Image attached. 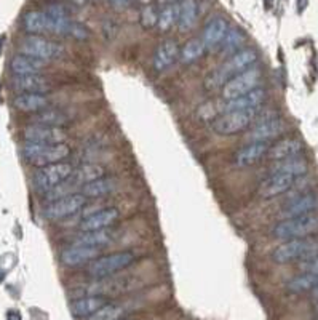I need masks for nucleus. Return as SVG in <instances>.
I'll return each mask as SVG.
<instances>
[{"label": "nucleus", "mask_w": 318, "mask_h": 320, "mask_svg": "<svg viewBox=\"0 0 318 320\" xmlns=\"http://www.w3.org/2000/svg\"><path fill=\"white\" fill-rule=\"evenodd\" d=\"M22 154H24L26 160L34 167L42 168L47 165L60 164L64 162L69 154H71V148L66 143L61 144H37V143H27L22 148Z\"/></svg>", "instance_id": "f03ea898"}, {"label": "nucleus", "mask_w": 318, "mask_h": 320, "mask_svg": "<svg viewBox=\"0 0 318 320\" xmlns=\"http://www.w3.org/2000/svg\"><path fill=\"white\" fill-rule=\"evenodd\" d=\"M298 178L290 174H269V178L259 186V195L262 199H272V197L281 195L290 191Z\"/></svg>", "instance_id": "dca6fc26"}, {"label": "nucleus", "mask_w": 318, "mask_h": 320, "mask_svg": "<svg viewBox=\"0 0 318 320\" xmlns=\"http://www.w3.org/2000/svg\"><path fill=\"white\" fill-rule=\"evenodd\" d=\"M179 45L175 42V40H165L159 45L157 51L154 55V67L155 71H165L170 66L176 63V60H179Z\"/></svg>", "instance_id": "412c9836"}, {"label": "nucleus", "mask_w": 318, "mask_h": 320, "mask_svg": "<svg viewBox=\"0 0 318 320\" xmlns=\"http://www.w3.org/2000/svg\"><path fill=\"white\" fill-rule=\"evenodd\" d=\"M317 208H318V195L309 192V194L299 195L288 203V205L283 208L281 216L285 219L304 216V214H312V212H315Z\"/></svg>", "instance_id": "a211bd4d"}, {"label": "nucleus", "mask_w": 318, "mask_h": 320, "mask_svg": "<svg viewBox=\"0 0 318 320\" xmlns=\"http://www.w3.org/2000/svg\"><path fill=\"white\" fill-rule=\"evenodd\" d=\"M3 40H5V36H0V51H2V45H3Z\"/></svg>", "instance_id": "a18cd8bd"}, {"label": "nucleus", "mask_w": 318, "mask_h": 320, "mask_svg": "<svg viewBox=\"0 0 318 320\" xmlns=\"http://www.w3.org/2000/svg\"><path fill=\"white\" fill-rule=\"evenodd\" d=\"M307 173V164L300 157H293V159L277 162L275 167L270 170V174H290V176L299 178Z\"/></svg>", "instance_id": "2f4dec72"}, {"label": "nucleus", "mask_w": 318, "mask_h": 320, "mask_svg": "<svg viewBox=\"0 0 318 320\" xmlns=\"http://www.w3.org/2000/svg\"><path fill=\"white\" fill-rule=\"evenodd\" d=\"M302 149L304 146L299 139L286 138L269 146V150H267V154H265V157L274 162H281V160L293 159V157H299V154L302 152Z\"/></svg>", "instance_id": "6ab92c4d"}, {"label": "nucleus", "mask_w": 318, "mask_h": 320, "mask_svg": "<svg viewBox=\"0 0 318 320\" xmlns=\"http://www.w3.org/2000/svg\"><path fill=\"white\" fill-rule=\"evenodd\" d=\"M3 278H5V271H2V269H0V282H2Z\"/></svg>", "instance_id": "49530a36"}, {"label": "nucleus", "mask_w": 318, "mask_h": 320, "mask_svg": "<svg viewBox=\"0 0 318 320\" xmlns=\"http://www.w3.org/2000/svg\"><path fill=\"white\" fill-rule=\"evenodd\" d=\"M197 16H199V7L195 0H182L181 3H178V27L181 32L194 27Z\"/></svg>", "instance_id": "c756f323"}, {"label": "nucleus", "mask_w": 318, "mask_h": 320, "mask_svg": "<svg viewBox=\"0 0 318 320\" xmlns=\"http://www.w3.org/2000/svg\"><path fill=\"white\" fill-rule=\"evenodd\" d=\"M259 109L250 110H232V112H222L219 117L213 120V131L222 136H232L245 131L254 119L258 117Z\"/></svg>", "instance_id": "423d86ee"}, {"label": "nucleus", "mask_w": 318, "mask_h": 320, "mask_svg": "<svg viewBox=\"0 0 318 320\" xmlns=\"http://www.w3.org/2000/svg\"><path fill=\"white\" fill-rule=\"evenodd\" d=\"M101 256V248L85 247V245H72L61 252V263L67 267H79L86 263H91Z\"/></svg>", "instance_id": "ddd939ff"}, {"label": "nucleus", "mask_w": 318, "mask_h": 320, "mask_svg": "<svg viewBox=\"0 0 318 320\" xmlns=\"http://www.w3.org/2000/svg\"><path fill=\"white\" fill-rule=\"evenodd\" d=\"M123 307L114 302H107L101 309H98L93 316H90L88 320H120L123 316Z\"/></svg>", "instance_id": "e433bc0d"}, {"label": "nucleus", "mask_w": 318, "mask_h": 320, "mask_svg": "<svg viewBox=\"0 0 318 320\" xmlns=\"http://www.w3.org/2000/svg\"><path fill=\"white\" fill-rule=\"evenodd\" d=\"M175 24H178V3H170L159 13L157 26L161 32H168Z\"/></svg>", "instance_id": "c9c22d12"}, {"label": "nucleus", "mask_w": 318, "mask_h": 320, "mask_svg": "<svg viewBox=\"0 0 318 320\" xmlns=\"http://www.w3.org/2000/svg\"><path fill=\"white\" fill-rule=\"evenodd\" d=\"M13 86L20 93H37V95H45L53 90V84L40 74L16 75L13 79Z\"/></svg>", "instance_id": "f3484780"}, {"label": "nucleus", "mask_w": 318, "mask_h": 320, "mask_svg": "<svg viewBox=\"0 0 318 320\" xmlns=\"http://www.w3.org/2000/svg\"><path fill=\"white\" fill-rule=\"evenodd\" d=\"M21 55L36 58L40 61H50L56 60L62 55V46L60 43H55L51 40H47L40 36H31L22 40L21 43Z\"/></svg>", "instance_id": "1a4fd4ad"}, {"label": "nucleus", "mask_w": 318, "mask_h": 320, "mask_svg": "<svg viewBox=\"0 0 318 320\" xmlns=\"http://www.w3.org/2000/svg\"><path fill=\"white\" fill-rule=\"evenodd\" d=\"M314 298H315V299L318 301V287H317V288L314 290Z\"/></svg>", "instance_id": "de8ad7c7"}, {"label": "nucleus", "mask_w": 318, "mask_h": 320, "mask_svg": "<svg viewBox=\"0 0 318 320\" xmlns=\"http://www.w3.org/2000/svg\"><path fill=\"white\" fill-rule=\"evenodd\" d=\"M227 31H229L227 21L221 18V16L213 18L208 22L203 31V37H201V42L205 45V51H211L213 53V51L221 50V45L224 42Z\"/></svg>", "instance_id": "4468645a"}, {"label": "nucleus", "mask_w": 318, "mask_h": 320, "mask_svg": "<svg viewBox=\"0 0 318 320\" xmlns=\"http://www.w3.org/2000/svg\"><path fill=\"white\" fill-rule=\"evenodd\" d=\"M272 5H274V0H264V7L265 8H272Z\"/></svg>", "instance_id": "c03bdc74"}, {"label": "nucleus", "mask_w": 318, "mask_h": 320, "mask_svg": "<svg viewBox=\"0 0 318 320\" xmlns=\"http://www.w3.org/2000/svg\"><path fill=\"white\" fill-rule=\"evenodd\" d=\"M115 234L111 229L102 231H90V232H80L75 237V245H85V247H95V248H104L114 242Z\"/></svg>", "instance_id": "a878e982"}, {"label": "nucleus", "mask_w": 318, "mask_h": 320, "mask_svg": "<svg viewBox=\"0 0 318 320\" xmlns=\"http://www.w3.org/2000/svg\"><path fill=\"white\" fill-rule=\"evenodd\" d=\"M104 304H107V299L104 296H96V295H91V296H85V298H79L72 301L71 304V312L74 317L77 319H88L90 316L101 309Z\"/></svg>", "instance_id": "393cba45"}, {"label": "nucleus", "mask_w": 318, "mask_h": 320, "mask_svg": "<svg viewBox=\"0 0 318 320\" xmlns=\"http://www.w3.org/2000/svg\"><path fill=\"white\" fill-rule=\"evenodd\" d=\"M71 122L69 115L61 109H45L40 112L32 115V124L34 125H45V127H56L61 128Z\"/></svg>", "instance_id": "7c9ffc66"}, {"label": "nucleus", "mask_w": 318, "mask_h": 320, "mask_svg": "<svg viewBox=\"0 0 318 320\" xmlns=\"http://www.w3.org/2000/svg\"><path fill=\"white\" fill-rule=\"evenodd\" d=\"M22 27L32 36H40L43 32H51V22L45 11H27L22 16Z\"/></svg>", "instance_id": "bb28decb"}, {"label": "nucleus", "mask_w": 318, "mask_h": 320, "mask_svg": "<svg viewBox=\"0 0 318 320\" xmlns=\"http://www.w3.org/2000/svg\"><path fill=\"white\" fill-rule=\"evenodd\" d=\"M86 205V199L77 192V194L62 197V199H58L55 202H50L47 207H45L43 214L45 218L50 221H60L64 219L67 216H72V214L79 213L82 208Z\"/></svg>", "instance_id": "9d476101"}, {"label": "nucleus", "mask_w": 318, "mask_h": 320, "mask_svg": "<svg viewBox=\"0 0 318 320\" xmlns=\"http://www.w3.org/2000/svg\"><path fill=\"white\" fill-rule=\"evenodd\" d=\"M67 36H72L74 39L77 40H85L90 37V31L88 27L80 24V22H74L71 21V26H69V31H67Z\"/></svg>", "instance_id": "58836bf2"}, {"label": "nucleus", "mask_w": 318, "mask_h": 320, "mask_svg": "<svg viewBox=\"0 0 318 320\" xmlns=\"http://www.w3.org/2000/svg\"><path fill=\"white\" fill-rule=\"evenodd\" d=\"M243 42H245L243 32H241L240 29H237V27H234V29L229 27L227 34H225L224 42L221 45V50L227 55H235V53H238V51H240Z\"/></svg>", "instance_id": "f704fd0d"}, {"label": "nucleus", "mask_w": 318, "mask_h": 320, "mask_svg": "<svg viewBox=\"0 0 318 320\" xmlns=\"http://www.w3.org/2000/svg\"><path fill=\"white\" fill-rule=\"evenodd\" d=\"M315 309H317V312H318V304H317V307H315Z\"/></svg>", "instance_id": "3c124183"}, {"label": "nucleus", "mask_w": 318, "mask_h": 320, "mask_svg": "<svg viewBox=\"0 0 318 320\" xmlns=\"http://www.w3.org/2000/svg\"><path fill=\"white\" fill-rule=\"evenodd\" d=\"M318 256V238H294L286 240L275 248L274 259L277 263H291V261H310Z\"/></svg>", "instance_id": "7ed1b4c3"}, {"label": "nucleus", "mask_w": 318, "mask_h": 320, "mask_svg": "<svg viewBox=\"0 0 318 320\" xmlns=\"http://www.w3.org/2000/svg\"><path fill=\"white\" fill-rule=\"evenodd\" d=\"M161 2H166V3H173V2H176V0H161Z\"/></svg>", "instance_id": "09e8293b"}, {"label": "nucleus", "mask_w": 318, "mask_h": 320, "mask_svg": "<svg viewBox=\"0 0 318 320\" xmlns=\"http://www.w3.org/2000/svg\"><path fill=\"white\" fill-rule=\"evenodd\" d=\"M318 232V214H304L298 218H288L275 226L274 234L281 240L305 238Z\"/></svg>", "instance_id": "39448f33"}, {"label": "nucleus", "mask_w": 318, "mask_h": 320, "mask_svg": "<svg viewBox=\"0 0 318 320\" xmlns=\"http://www.w3.org/2000/svg\"><path fill=\"white\" fill-rule=\"evenodd\" d=\"M11 72L15 75H34L40 74L43 69V61L26 55H16L10 63Z\"/></svg>", "instance_id": "c85d7f7f"}, {"label": "nucleus", "mask_w": 318, "mask_h": 320, "mask_svg": "<svg viewBox=\"0 0 318 320\" xmlns=\"http://www.w3.org/2000/svg\"><path fill=\"white\" fill-rule=\"evenodd\" d=\"M318 287V276L305 272L302 276L294 277L293 280L288 282V290L293 293H302L309 292V290H315Z\"/></svg>", "instance_id": "72a5a7b5"}, {"label": "nucleus", "mask_w": 318, "mask_h": 320, "mask_svg": "<svg viewBox=\"0 0 318 320\" xmlns=\"http://www.w3.org/2000/svg\"><path fill=\"white\" fill-rule=\"evenodd\" d=\"M13 106L21 112L37 114L40 110L48 109L50 100L47 95H37V93H21L15 98Z\"/></svg>", "instance_id": "b1692460"}, {"label": "nucleus", "mask_w": 318, "mask_h": 320, "mask_svg": "<svg viewBox=\"0 0 318 320\" xmlns=\"http://www.w3.org/2000/svg\"><path fill=\"white\" fill-rule=\"evenodd\" d=\"M205 53V45L201 42V39H190L179 51V60L184 64H190L201 58Z\"/></svg>", "instance_id": "473e14b6"}, {"label": "nucleus", "mask_w": 318, "mask_h": 320, "mask_svg": "<svg viewBox=\"0 0 318 320\" xmlns=\"http://www.w3.org/2000/svg\"><path fill=\"white\" fill-rule=\"evenodd\" d=\"M258 61V53L251 48L240 50L238 53H235L229 58L224 64H221L216 71H213L208 77L205 79L203 86L208 91H213L216 88H222V86L232 80L235 75L241 74L246 69L254 66V63Z\"/></svg>", "instance_id": "f257e3e1"}, {"label": "nucleus", "mask_w": 318, "mask_h": 320, "mask_svg": "<svg viewBox=\"0 0 318 320\" xmlns=\"http://www.w3.org/2000/svg\"><path fill=\"white\" fill-rule=\"evenodd\" d=\"M115 188H117L115 179L102 176L99 179H95V181L85 184L83 188L80 189V194H82L85 199H101V197H106L111 194V192H114Z\"/></svg>", "instance_id": "cd10ccee"}, {"label": "nucleus", "mask_w": 318, "mask_h": 320, "mask_svg": "<svg viewBox=\"0 0 318 320\" xmlns=\"http://www.w3.org/2000/svg\"><path fill=\"white\" fill-rule=\"evenodd\" d=\"M7 320H21V314L18 311H8Z\"/></svg>", "instance_id": "79ce46f5"}, {"label": "nucleus", "mask_w": 318, "mask_h": 320, "mask_svg": "<svg viewBox=\"0 0 318 320\" xmlns=\"http://www.w3.org/2000/svg\"><path fill=\"white\" fill-rule=\"evenodd\" d=\"M74 171V167L67 162H60V164L47 165L42 168H37V171L34 173L32 183L34 188L39 192L47 194L48 191L55 189L56 186H60L62 181L71 176V173Z\"/></svg>", "instance_id": "0eeeda50"}, {"label": "nucleus", "mask_w": 318, "mask_h": 320, "mask_svg": "<svg viewBox=\"0 0 318 320\" xmlns=\"http://www.w3.org/2000/svg\"><path fill=\"white\" fill-rule=\"evenodd\" d=\"M302 269L310 272V274H317L318 276V256H317V258H314V259L302 263Z\"/></svg>", "instance_id": "ea45409f"}, {"label": "nucleus", "mask_w": 318, "mask_h": 320, "mask_svg": "<svg viewBox=\"0 0 318 320\" xmlns=\"http://www.w3.org/2000/svg\"><path fill=\"white\" fill-rule=\"evenodd\" d=\"M142 2H146V3H147V2H149V0H142Z\"/></svg>", "instance_id": "8fccbe9b"}, {"label": "nucleus", "mask_w": 318, "mask_h": 320, "mask_svg": "<svg viewBox=\"0 0 318 320\" xmlns=\"http://www.w3.org/2000/svg\"><path fill=\"white\" fill-rule=\"evenodd\" d=\"M265 100L264 88H256L246 95L235 98V100L225 101L222 106V112H232V110H250V109H261L262 103Z\"/></svg>", "instance_id": "aec40b11"}, {"label": "nucleus", "mask_w": 318, "mask_h": 320, "mask_svg": "<svg viewBox=\"0 0 318 320\" xmlns=\"http://www.w3.org/2000/svg\"><path fill=\"white\" fill-rule=\"evenodd\" d=\"M283 131V122L277 114L269 112L264 115V119L258 120L254 128L250 131V139L253 143H269L270 139H275Z\"/></svg>", "instance_id": "f8f14e48"}, {"label": "nucleus", "mask_w": 318, "mask_h": 320, "mask_svg": "<svg viewBox=\"0 0 318 320\" xmlns=\"http://www.w3.org/2000/svg\"><path fill=\"white\" fill-rule=\"evenodd\" d=\"M262 80V72L258 66H251L241 74L235 75L232 80H229L227 84L222 86V98L225 101L235 100L250 93L253 90L259 88V84Z\"/></svg>", "instance_id": "6e6552de"}, {"label": "nucleus", "mask_w": 318, "mask_h": 320, "mask_svg": "<svg viewBox=\"0 0 318 320\" xmlns=\"http://www.w3.org/2000/svg\"><path fill=\"white\" fill-rule=\"evenodd\" d=\"M22 136L27 143L37 144H61L66 143L67 133L62 128L56 127H45V125H29L24 128Z\"/></svg>", "instance_id": "9b49d317"}, {"label": "nucleus", "mask_w": 318, "mask_h": 320, "mask_svg": "<svg viewBox=\"0 0 318 320\" xmlns=\"http://www.w3.org/2000/svg\"><path fill=\"white\" fill-rule=\"evenodd\" d=\"M112 3L119 8H125V7H128V5L133 3V0H112Z\"/></svg>", "instance_id": "a19ab883"}, {"label": "nucleus", "mask_w": 318, "mask_h": 320, "mask_svg": "<svg viewBox=\"0 0 318 320\" xmlns=\"http://www.w3.org/2000/svg\"><path fill=\"white\" fill-rule=\"evenodd\" d=\"M269 143H250L235 154V164L238 167H251L262 160L269 150Z\"/></svg>", "instance_id": "5701e85b"}, {"label": "nucleus", "mask_w": 318, "mask_h": 320, "mask_svg": "<svg viewBox=\"0 0 318 320\" xmlns=\"http://www.w3.org/2000/svg\"><path fill=\"white\" fill-rule=\"evenodd\" d=\"M305 7H307V0H298V11L300 13Z\"/></svg>", "instance_id": "37998d69"}, {"label": "nucleus", "mask_w": 318, "mask_h": 320, "mask_svg": "<svg viewBox=\"0 0 318 320\" xmlns=\"http://www.w3.org/2000/svg\"><path fill=\"white\" fill-rule=\"evenodd\" d=\"M157 21H159L157 8H155L154 5H147V7H144V10L141 11V24L146 29H150V27L157 26Z\"/></svg>", "instance_id": "4c0bfd02"}, {"label": "nucleus", "mask_w": 318, "mask_h": 320, "mask_svg": "<svg viewBox=\"0 0 318 320\" xmlns=\"http://www.w3.org/2000/svg\"><path fill=\"white\" fill-rule=\"evenodd\" d=\"M136 261V255L133 252H117L111 253L106 256H99L95 261H91L88 267V274L91 277L102 280L114 274H117L119 271L126 269Z\"/></svg>", "instance_id": "20e7f679"}, {"label": "nucleus", "mask_w": 318, "mask_h": 320, "mask_svg": "<svg viewBox=\"0 0 318 320\" xmlns=\"http://www.w3.org/2000/svg\"><path fill=\"white\" fill-rule=\"evenodd\" d=\"M119 216H120V212L117 208H104V210H98L95 213L88 214V216H85L79 228L82 232L109 229L115 221L119 219Z\"/></svg>", "instance_id": "2eb2a0df"}, {"label": "nucleus", "mask_w": 318, "mask_h": 320, "mask_svg": "<svg viewBox=\"0 0 318 320\" xmlns=\"http://www.w3.org/2000/svg\"><path fill=\"white\" fill-rule=\"evenodd\" d=\"M106 176V170L101 165L96 164H85L79 168H74L71 176L67 178V181L71 183L75 189H82L85 184H88L95 179H99Z\"/></svg>", "instance_id": "4be33fe9"}]
</instances>
